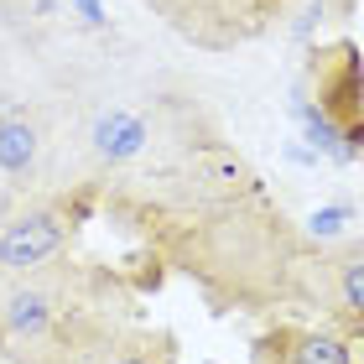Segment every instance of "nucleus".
<instances>
[{"mask_svg": "<svg viewBox=\"0 0 364 364\" xmlns=\"http://www.w3.org/2000/svg\"><path fill=\"white\" fill-rule=\"evenodd\" d=\"M105 219L167 276L193 281L208 312H291L307 229L229 141L224 120L193 130L156 167L99 193Z\"/></svg>", "mask_w": 364, "mask_h": 364, "instance_id": "1", "label": "nucleus"}, {"mask_svg": "<svg viewBox=\"0 0 364 364\" xmlns=\"http://www.w3.org/2000/svg\"><path fill=\"white\" fill-rule=\"evenodd\" d=\"M161 281H167V271L141 250L130 266H109L94 255H58L37 271L6 276L0 281V349L37 338L63 318H78V312L141 318V296L161 291Z\"/></svg>", "mask_w": 364, "mask_h": 364, "instance_id": "2", "label": "nucleus"}, {"mask_svg": "<svg viewBox=\"0 0 364 364\" xmlns=\"http://www.w3.org/2000/svg\"><path fill=\"white\" fill-rule=\"evenodd\" d=\"M291 114L312 151L333 161H364V47L354 37L307 47Z\"/></svg>", "mask_w": 364, "mask_h": 364, "instance_id": "3", "label": "nucleus"}, {"mask_svg": "<svg viewBox=\"0 0 364 364\" xmlns=\"http://www.w3.org/2000/svg\"><path fill=\"white\" fill-rule=\"evenodd\" d=\"M105 219L94 188H11L0 182V281L73 255L78 235Z\"/></svg>", "mask_w": 364, "mask_h": 364, "instance_id": "4", "label": "nucleus"}, {"mask_svg": "<svg viewBox=\"0 0 364 364\" xmlns=\"http://www.w3.org/2000/svg\"><path fill=\"white\" fill-rule=\"evenodd\" d=\"M0 364H182L177 333L120 312H78L58 328L0 349Z\"/></svg>", "mask_w": 364, "mask_h": 364, "instance_id": "5", "label": "nucleus"}, {"mask_svg": "<svg viewBox=\"0 0 364 364\" xmlns=\"http://www.w3.org/2000/svg\"><path fill=\"white\" fill-rule=\"evenodd\" d=\"M141 6L193 53L219 58L271 37L296 0H141Z\"/></svg>", "mask_w": 364, "mask_h": 364, "instance_id": "6", "label": "nucleus"}, {"mask_svg": "<svg viewBox=\"0 0 364 364\" xmlns=\"http://www.w3.org/2000/svg\"><path fill=\"white\" fill-rule=\"evenodd\" d=\"M291 312H312L349 338H364V235L312 245L296 266Z\"/></svg>", "mask_w": 364, "mask_h": 364, "instance_id": "7", "label": "nucleus"}, {"mask_svg": "<svg viewBox=\"0 0 364 364\" xmlns=\"http://www.w3.org/2000/svg\"><path fill=\"white\" fill-rule=\"evenodd\" d=\"M250 364H364V354L323 318H276L255 333Z\"/></svg>", "mask_w": 364, "mask_h": 364, "instance_id": "8", "label": "nucleus"}, {"mask_svg": "<svg viewBox=\"0 0 364 364\" xmlns=\"http://www.w3.org/2000/svg\"><path fill=\"white\" fill-rule=\"evenodd\" d=\"M349 224H359L354 203H323V208H312V219L302 229L312 245H333V240H349Z\"/></svg>", "mask_w": 364, "mask_h": 364, "instance_id": "9", "label": "nucleus"}, {"mask_svg": "<svg viewBox=\"0 0 364 364\" xmlns=\"http://www.w3.org/2000/svg\"><path fill=\"white\" fill-rule=\"evenodd\" d=\"M354 349H359V354H364V338H354Z\"/></svg>", "mask_w": 364, "mask_h": 364, "instance_id": "10", "label": "nucleus"}]
</instances>
